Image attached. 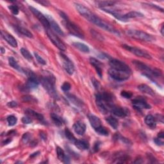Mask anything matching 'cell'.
Here are the masks:
<instances>
[{"mask_svg":"<svg viewBox=\"0 0 164 164\" xmlns=\"http://www.w3.org/2000/svg\"><path fill=\"white\" fill-rule=\"evenodd\" d=\"M75 7H76L77 11L88 21H90L91 22L96 25L102 29L112 33V34H114L119 36L120 35V33L115 28L110 25L109 23L106 22L104 20L101 19L99 17H97L94 13H92L89 9L87 8L85 6L82 5L81 4L76 3L75 4Z\"/></svg>","mask_w":164,"mask_h":164,"instance_id":"1","label":"cell"},{"mask_svg":"<svg viewBox=\"0 0 164 164\" xmlns=\"http://www.w3.org/2000/svg\"><path fill=\"white\" fill-rule=\"evenodd\" d=\"M41 83L44 89L53 98H57V93L55 89V78L51 74L47 75L41 79Z\"/></svg>","mask_w":164,"mask_h":164,"instance_id":"2","label":"cell"},{"mask_svg":"<svg viewBox=\"0 0 164 164\" xmlns=\"http://www.w3.org/2000/svg\"><path fill=\"white\" fill-rule=\"evenodd\" d=\"M126 34L135 39L142 40L148 43H152L156 40L155 37L147 33L137 30H129L126 31Z\"/></svg>","mask_w":164,"mask_h":164,"instance_id":"3","label":"cell"},{"mask_svg":"<svg viewBox=\"0 0 164 164\" xmlns=\"http://www.w3.org/2000/svg\"><path fill=\"white\" fill-rule=\"evenodd\" d=\"M133 63L134 64L136 67L144 72V74L146 75L147 76H149V75H153L154 76H160L162 74V73L160 70L157 69H151L146 64L140 62V61L134 60L133 61Z\"/></svg>","mask_w":164,"mask_h":164,"instance_id":"4","label":"cell"},{"mask_svg":"<svg viewBox=\"0 0 164 164\" xmlns=\"http://www.w3.org/2000/svg\"><path fill=\"white\" fill-rule=\"evenodd\" d=\"M63 24L64 25L65 27L69 30V33L71 35L78 37L80 39L84 38V34L82 30L78 25H75L74 23L70 21L69 20V19H64Z\"/></svg>","mask_w":164,"mask_h":164,"instance_id":"5","label":"cell"},{"mask_svg":"<svg viewBox=\"0 0 164 164\" xmlns=\"http://www.w3.org/2000/svg\"><path fill=\"white\" fill-rule=\"evenodd\" d=\"M109 74L110 76L117 81H124L128 79L130 76V73L118 71L112 68H110L109 70Z\"/></svg>","mask_w":164,"mask_h":164,"instance_id":"6","label":"cell"},{"mask_svg":"<svg viewBox=\"0 0 164 164\" xmlns=\"http://www.w3.org/2000/svg\"><path fill=\"white\" fill-rule=\"evenodd\" d=\"M46 33L47 35H48L49 39H50V40L53 43V44L57 47V48L62 51H64L66 50V48H65V44L62 43V41L60 39L59 37L56 35L55 34L50 30L49 29H46Z\"/></svg>","mask_w":164,"mask_h":164,"instance_id":"7","label":"cell"},{"mask_svg":"<svg viewBox=\"0 0 164 164\" xmlns=\"http://www.w3.org/2000/svg\"><path fill=\"white\" fill-rule=\"evenodd\" d=\"M109 64L111 68L112 69L131 73V69L128 65L121 60L117 59H111Z\"/></svg>","mask_w":164,"mask_h":164,"instance_id":"8","label":"cell"},{"mask_svg":"<svg viewBox=\"0 0 164 164\" xmlns=\"http://www.w3.org/2000/svg\"><path fill=\"white\" fill-rule=\"evenodd\" d=\"M123 48H124L125 49L129 51L130 52L133 53L136 56L139 57H143L147 59H151V57L148 52L146 51H144L141 49H139L137 48H135V47H132L130 46H128L124 44L123 45Z\"/></svg>","mask_w":164,"mask_h":164,"instance_id":"9","label":"cell"},{"mask_svg":"<svg viewBox=\"0 0 164 164\" xmlns=\"http://www.w3.org/2000/svg\"><path fill=\"white\" fill-rule=\"evenodd\" d=\"M132 103L134 109L138 111H141L143 109H151V106L148 103L146 100L142 97H137L135 98L132 101Z\"/></svg>","mask_w":164,"mask_h":164,"instance_id":"10","label":"cell"},{"mask_svg":"<svg viewBox=\"0 0 164 164\" xmlns=\"http://www.w3.org/2000/svg\"><path fill=\"white\" fill-rule=\"evenodd\" d=\"M29 8L31 10V12L34 13L35 16L38 19L39 21L42 23V25H43L46 29H49L50 25L47 17L45 16H44V14H43L40 12H39L38 10H37V9L32 7H29Z\"/></svg>","mask_w":164,"mask_h":164,"instance_id":"11","label":"cell"},{"mask_svg":"<svg viewBox=\"0 0 164 164\" xmlns=\"http://www.w3.org/2000/svg\"><path fill=\"white\" fill-rule=\"evenodd\" d=\"M60 55L62 59V64L64 68L69 74L72 75L74 72V66L73 62L64 54L60 53Z\"/></svg>","mask_w":164,"mask_h":164,"instance_id":"12","label":"cell"},{"mask_svg":"<svg viewBox=\"0 0 164 164\" xmlns=\"http://www.w3.org/2000/svg\"><path fill=\"white\" fill-rule=\"evenodd\" d=\"M110 112L114 115L117 117H119V118H124V117L128 115V110L126 109L119 106H116L114 105L112 107Z\"/></svg>","mask_w":164,"mask_h":164,"instance_id":"13","label":"cell"},{"mask_svg":"<svg viewBox=\"0 0 164 164\" xmlns=\"http://www.w3.org/2000/svg\"><path fill=\"white\" fill-rule=\"evenodd\" d=\"M46 17H47V19H48V21H49L50 27L52 28L53 30L55 32H57L58 35H60L61 36H64V34L63 31L62 30V29L60 28V27L57 24V22L54 20V19L52 17H51L50 16H49V15H46Z\"/></svg>","mask_w":164,"mask_h":164,"instance_id":"14","label":"cell"},{"mask_svg":"<svg viewBox=\"0 0 164 164\" xmlns=\"http://www.w3.org/2000/svg\"><path fill=\"white\" fill-rule=\"evenodd\" d=\"M1 34L3 38L11 46H12L13 48H16V47H17V40L12 35L9 34H8V33L3 31H1Z\"/></svg>","mask_w":164,"mask_h":164,"instance_id":"15","label":"cell"},{"mask_svg":"<svg viewBox=\"0 0 164 164\" xmlns=\"http://www.w3.org/2000/svg\"><path fill=\"white\" fill-rule=\"evenodd\" d=\"M74 132L79 135H83L86 131V126L82 121H78L73 125Z\"/></svg>","mask_w":164,"mask_h":164,"instance_id":"16","label":"cell"},{"mask_svg":"<svg viewBox=\"0 0 164 164\" xmlns=\"http://www.w3.org/2000/svg\"><path fill=\"white\" fill-rule=\"evenodd\" d=\"M88 119H89L91 126L94 129L99 128L101 126V120L99 118H97V116H96L94 115L91 114V115H88Z\"/></svg>","mask_w":164,"mask_h":164,"instance_id":"17","label":"cell"},{"mask_svg":"<svg viewBox=\"0 0 164 164\" xmlns=\"http://www.w3.org/2000/svg\"><path fill=\"white\" fill-rule=\"evenodd\" d=\"M57 156L59 160L60 161H62L64 163H70V159L68 157L67 155L65 154L64 150L60 148L57 147Z\"/></svg>","mask_w":164,"mask_h":164,"instance_id":"18","label":"cell"},{"mask_svg":"<svg viewBox=\"0 0 164 164\" xmlns=\"http://www.w3.org/2000/svg\"><path fill=\"white\" fill-rule=\"evenodd\" d=\"M90 62L92 64V66H94L96 70L97 73L99 75L100 77H102V69L101 67V62L100 61H98L97 59L94 58H90Z\"/></svg>","mask_w":164,"mask_h":164,"instance_id":"19","label":"cell"},{"mask_svg":"<svg viewBox=\"0 0 164 164\" xmlns=\"http://www.w3.org/2000/svg\"><path fill=\"white\" fill-rule=\"evenodd\" d=\"M144 15L142 13L138 12H130L126 14L123 15V21H127L129 19L135 18V17H143Z\"/></svg>","mask_w":164,"mask_h":164,"instance_id":"20","label":"cell"},{"mask_svg":"<svg viewBox=\"0 0 164 164\" xmlns=\"http://www.w3.org/2000/svg\"><path fill=\"white\" fill-rule=\"evenodd\" d=\"M138 89L144 94H148L150 96L154 95V91L152 89L151 87L146 85V84H141V85H139Z\"/></svg>","mask_w":164,"mask_h":164,"instance_id":"21","label":"cell"},{"mask_svg":"<svg viewBox=\"0 0 164 164\" xmlns=\"http://www.w3.org/2000/svg\"><path fill=\"white\" fill-rule=\"evenodd\" d=\"M145 123L148 126L152 129H154L157 126V122L155 118L152 115H148L145 118Z\"/></svg>","mask_w":164,"mask_h":164,"instance_id":"22","label":"cell"},{"mask_svg":"<svg viewBox=\"0 0 164 164\" xmlns=\"http://www.w3.org/2000/svg\"><path fill=\"white\" fill-rule=\"evenodd\" d=\"M25 114L28 115L30 117V118H34L35 119H37V120H39L40 121H44V117L43 115L39 114L37 113V112L30 110V109H28L25 111Z\"/></svg>","mask_w":164,"mask_h":164,"instance_id":"23","label":"cell"},{"mask_svg":"<svg viewBox=\"0 0 164 164\" xmlns=\"http://www.w3.org/2000/svg\"><path fill=\"white\" fill-rule=\"evenodd\" d=\"M74 144L77 148L80 150H86L89 148V144L85 140H76Z\"/></svg>","mask_w":164,"mask_h":164,"instance_id":"24","label":"cell"},{"mask_svg":"<svg viewBox=\"0 0 164 164\" xmlns=\"http://www.w3.org/2000/svg\"><path fill=\"white\" fill-rule=\"evenodd\" d=\"M73 46L75 47V48H77L78 49H79L83 53H89L90 51L89 48H88V47L85 44L81 43H73Z\"/></svg>","mask_w":164,"mask_h":164,"instance_id":"25","label":"cell"},{"mask_svg":"<svg viewBox=\"0 0 164 164\" xmlns=\"http://www.w3.org/2000/svg\"><path fill=\"white\" fill-rule=\"evenodd\" d=\"M106 121L108 123H109L112 128L116 130L119 126V122L118 120L115 118L113 116H109L106 119Z\"/></svg>","mask_w":164,"mask_h":164,"instance_id":"26","label":"cell"},{"mask_svg":"<svg viewBox=\"0 0 164 164\" xmlns=\"http://www.w3.org/2000/svg\"><path fill=\"white\" fill-rule=\"evenodd\" d=\"M96 3L97 7H99L101 8H106L108 7L113 6L116 3V1H96Z\"/></svg>","mask_w":164,"mask_h":164,"instance_id":"27","label":"cell"},{"mask_svg":"<svg viewBox=\"0 0 164 164\" xmlns=\"http://www.w3.org/2000/svg\"><path fill=\"white\" fill-rule=\"evenodd\" d=\"M51 119L53 120V123L55 124V125H57L58 126H60L63 124L64 120L58 115L52 113L51 114Z\"/></svg>","mask_w":164,"mask_h":164,"instance_id":"28","label":"cell"},{"mask_svg":"<svg viewBox=\"0 0 164 164\" xmlns=\"http://www.w3.org/2000/svg\"><path fill=\"white\" fill-rule=\"evenodd\" d=\"M67 97H68V99L71 101L74 105H75L76 106H81L83 105V102L78 99V98L76 96H74V95L70 94H67Z\"/></svg>","mask_w":164,"mask_h":164,"instance_id":"29","label":"cell"},{"mask_svg":"<svg viewBox=\"0 0 164 164\" xmlns=\"http://www.w3.org/2000/svg\"><path fill=\"white\" fill-rule=\"evenodd\" d=\"M16 29L23 35H25L27 37H29V38H32L33 37V34L31 33L28 30L25 28L21 26H16Z\"/></svg>","mask_w":164,"mask_h":164,"instance_id":"30","label":"cell"},{"mask_svg":"<svg viewBox=\"0 0 164 164\" xmlns=\"http://www.w3.org/2000/svg\"><path fill=\"white\" fill-rule=\"evenodd\" d=\"M8 63H9V65H10V66L12 67H13V69H17V70H19V71H21L22 69L21 68V67L19 65V64H17V61L16 60L15 58H13V57H10L8 58Z\"/></svg>","mask_w":164,"mask_h":164,"instance_id":"31","label":"cell"},{"mask_svg":"<svg viewBox=\"0 0 164 164\" xmlns=\"http://www.w3.org/2000/svg\"><path fill=\"white\" fill-rule=\"evenodd\" d=\"M65 136H66L67 139L69 140V141H71V142H73L74 144L75 142H76V139L75 138V137L73 135V134L71 132V131H70L69 129H67V128L65 129Z\"/></svg>","mask_w":164,"mask_h":164,"instance_id":"32","label":"cell"},{"mask_svg":"<svg viewBox=\"0 0 164 164\" xmlns=\"http://www.w3.org/2000/svg\"><path fill=\"white\" fill-rule=\"evenodd\" d=\"M95 130L98 134L100 135H102V136H108L109 135V131L107 130V129L106 128L103 127V126H101L99 128L95 129Z\"/></svg>","mask_w":164,"mask_h":164,"instance_id":"33","label":"cell"},{"mask_svg":"<svg viewBox=\"0 0 164 164\" xmlns=\"http://www.w3.org/2000/svg\"><path fill=\"white\" fill-rule=\"evenodd\" d=\"M20 51H21V53L23 57H24L28 60H31L33 59V57L31 55V53L25 48H21L20 49Z\"/></svg>","mask_w":164,"mask_h":164,"instance_id":"34","label":"cell"},{"mask_svg":"<svg viewBox=\"0 0 164 164\" xmlns=\"http://www.w3.org/2000/svg\"><path fill=\"white\" fill-rule=\"evenodd\" d=\"M7 120L8 123V125L10 126H13L15 124H16L17 121V119L16 117L13 115H9L8 117H7Z\"/></svg>","mask_w":164,"mask_h":164,"instance_id":"35","label":"cell"},{"mask_svg":"<svg viewBox=\"0 0 164 164\" xmlns=\"http://www.w3.org/2000/svg\"><path fill=\"white\" fill-rule=\"evenodd\" d=\"M121 96L124 98H126V99H130V98L132 97L133 94L130 91H123L121 92Z\"/></svg>","mask_w":164,"mask_h":164,"instance_id":"36","label":"cell"},{"mask_svg":"<svg viewBox=\"0 0 164 164\" xmlns=\"http://www.w3.org/2000/svg\"><path fill=\"white\" fill-rule=\"evenodd\" d=\"M8 8L13 14L17 15L19 13V8L17 7V6L14 5V4H12V5L8 6Z\"/></svg>","mask_w":164,"mask_h":164,"instance_id":"37","label":"cell"},{"mask_svg":"<svg viewBox=\"0 0 164 164\" xmlns=\"http://www.w3.org/2000/svg\"><path fill=\"white\" fill-rule=\"evenodd\" d=\"M91 34L93 35V37H94L96 39L100 40H103V39H104L103 37L100 34H99V33H97V31H96L95 30H91Z\"/></svg>","mask_w":164,"mask_h":164,"instance_id":"38","label":"cell"},{"mask_svg":"<svg viewBox=\"0 0 164 164\" xmlns=\"http://www.w3.org/2000/svg\"><path fill=\"white\" fill-rule=\"evenodd\" d=\"M31 135L29 133H26L24 134V135L22 136V142L25 144H27L28 142H30L31 140Z\"/></svg>","mask_w":164,"mask_h":164,"instance_id":"39","label":"cell"},{"mask_svg":"<svg viewBox=\"0 0 164 164\" xmlns=\"http://www.w3.org/2000/svg\"><path fill=\"white\" fill-rule=\"evenodd\" d=\"M71 84H70L69 82H65L64 83V84L62 85V86L61 87V88H62V89L65 91V92H67L69 91L70 89H71Z\"/></svg>","mask_w":164,"mask_h":164,"instance_id":"40","label":"cell"},{"mask_svg":"<svg viewBox=\"0 0 164 164\" xmlns=\"http://www.w3.org/2000/svg\"><path fill=\"white\" fill-rule=\"evenodd\" d=\"M34 55H35V57L37 60V62H38L39 64H42V65H46V61L42 58L40 56H39L38 55V53H34Z\"/></svg>","mask_w":164,"mask_h":164,"instance_id":"41","label":"cell"},{"mask_svg":"<svg viewBox=\"0 0 164 164\" xmlns=\"http://www.w3.org/2000/svg\"><path fill=\"white\" fill-rule=\"evenodd\" d=\"M22 122L24 124H30L32 123V120L31 119L30 117L29 116H25V117H23L22 119Z\"/></svg>","mask_w":164,"mask_h":164,"instance_id":"42","label":"cell"},{"mask_svg":"<svg viewBox=\"0 0 164 164\" xmlns=\"http://www.w3.org/2000/svg\"><path fill=\"white\" fill-rule=\"evenodd\" d=\"M154 141L155 142L158 146H163V139L160 138H155L154 139Z\"/></svg>","mask_w":164,"mask_h":164,"instance_id":"43","label":"cell"},{"mask_svg":"<svg viewBox=\"0 0 164 164\" xmlns=\"http://www.w3.org/2000/svg\"><path fill=\"white\" fill-rule=\"evenodd\" d=\"M22 100L24 101H25V102H28V101H34L35 99L34 97L30 96H26L22 97Z\"/></svg>","mask_w":164,"mask_h":164,"instance_id":"44","label":"cell"},{"mask_svg":"<svg viewBox=\"0 0 164 164\" xmlns=\"http://www.w3.org/2000/svg\"><path fill=\"white\" fill-rule=\"evenodd\" d=\"M7 105L10 108H15L17 106V103L16 101H11V102H9L7 104Z\"/></svg>","mask_w":164,"mask_h":164,"instance_id":"45","label":"cell"},{"mask_svg":"<svg viewBox=\"0 0 164 164\" xmlns=\"http://www.w3.org/2000/svg\"><path fill=\"white\" fill-rule=\"evenodd\" d=\"M92 83H93V84H94V86L95 87V88H96V89H98V88H100V83L98 82L97 80H96V79H94Z\"/></svg>","mask_w":164,"mask_h":164,"instance_id":"46","label":"cell"},{"mask_svg":"<svg viewBox=\"0 0 164 164\" xmlns=\"http://www.w3.org/2000/svg\"><path fill=\"white\" fill-rule=\"evenodd\" d=\"M100 144L99 142H96L94 145V151L95 152H97L99 151V149H100Z\"/></svg>","mask_w":164,"mask_h":164,"instance_id":"47","label":"cell"},{"mask_svg":"<svg viewBox=\"0 0 164 164\" xmlns=\"http://www.w3.org/2000/svg\"><path fill=\"white\" fill-rule=\"evenodd\" d=\"M37 2L41 4H43V5H44V6H47V5H48V4H49V3L47 1H38Z\"/></svg>","mask_w":164,"mask_h":164,"instance_id":"48","label":"cell"},{"mask_svg":"<svg viewBox=\"0 0 164 164\" xmlns=\"http://www.w3.org/2000/svg\"><path fill=\"white\" fill-rule=\"evenodd\" d=\"M158 137L160 139H163V133L162 132L158 134Z\"/></svg>","mask_w":164,"mask_h":164,"instance_id":"49","label":"cell"},{"mask_svg":"<svg viewBox=\"0 0 164 164\" xmlns=\"http://www.w3.org/2000/svg\"><path fill=\"white\" fill-rule=\"evenodd\" d=\"M39 154V152H37V153H34V154H31V155L30 156V157H35V156H37V155H38V154Z\"/></svg>","mask_w":164,"mask_h":164,"instance_id":"50","label":"cell"},{"mask_svg":"<svg viewBox=\"0 0 164 164\" xmlns=\"http://www.w3.org/2000/svg\"><path fill=\"white\" fill-rule=\"evenodd\" d=\"M1 53H5V49H4L3 48H1Z\"/></svg>","mask_w":164,"mask_h":164,"instance_id":"51","label":"cell"},{"mask_svg":"<svg viewBox=\"0 0 164 164\" xmlns=\"http://www.w3.org/2000/svg\"><path fill=\"white\" fill-rule=\"evenodd\" d=\"M161 33H162V35H163L164 34H163V26H162V29H161Z\"/></svg>","mask_w":164,"mask_h":164,"instance_id":"52","label":"cell"}]
</instances>
